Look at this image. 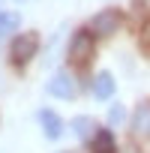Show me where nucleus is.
<instances>
[{
	"label": "nucleus",
	"instance_id": "nucleus-3",
	"mask_svg": "<svg viewBox=\"0 0 150 153\" xmlns=\"http://www.w3.org/2000/svg\"><path fill=\"white\" fill-rule=\"evenodd\" d=\"M117 27H120V12H114V9H105V12L93 15V21H90L93 36H111Z\"/></svg>",
	"mask_w": 150,
	"mask_h": 153
},
{
	"label": "nucleus",
	"instance_id": "nucleus-4",
	"mask_svg": "<svg viewBox=\"0 0 150 153\" xmlns=\"http://www.w3.org/2000/svg\"><path fill=\"white\" fill-rule=\"evenodd\" d=\"M48 93L57 96V99H72L75 96V81L69 78L66 72H60V75H54V78L48 81Z\"/></svg>",
	"mask_w": 150,
	"mask_h": 153
},
{
	"label": "nucleus",
	"instance_id": "nucleus-9",
	"mask_svg": "<svg viewBox=\"0 0 150 153\" xmlns=\"http://www.w3.org/2000/svg\"><path fill=\"white\" fill-rule=\"evenodd\" d=\"M135 132L138 135H144V132H150V102H144V105H138V111H135Z\"/></svg>",
	"mask_w": 150,
	"mask_h": 153
},
{
	"label": "nucleus",
	"instance_id": "nucleus-6",
	"mask_svg": "<svg viewBox=\"0 0 150 153\" xmlns=\"http://www.w3.org/2000/svg\"><path fill=\"white\" fill-rule=\"evenodd\" d=\"M39 123H42V129H45V135L54 141V138H60V132H63V123H60V117L54 114V111H39Z\"/></svg>",
	"mask_w": 150,
	"mask_h": 153
},
{
	"label": "nucleus",
	"instance_id": "nucleus-2",
	"mask_svg": "<svg viewBox=\"0 0 150 153\" xmlns=\"http://www.w3.org/2000/svg\"><path fill=\"white\" fill-rule=\"evenodd\" d=\"M36 36L33 33H24V36H15V42H12V51H9V57H12V63L15 66H24L33 54H36Z\"/></svg>",
	"mask_w": 150,
	"mask_h": 153
},
{
	"label": "nucleus",
	"instance_id": "nucleus-10",
	"mask_svg": "<svg viewBox=\"0 0 150 153\" xmlns=\"http://www.w3.org/2000/svg\"><path fill=\"white\" fill-rule=\"evenodd\" d=\"M18 21H21V18H18L15 12H0V36H9V33L18 27Z\"/></svg>",
	"mask_w": 150,
	"mask_h": 153
},
{
	"label": "nucleus",
	"instance_id": "nucleus-5",
	"mask_svg": "<svg viewBox=\"0 0 150 153\" xmlns=\"http://www.w3.org/2000/svg\"><path fill=\"white\" fill-rule=\"evenodd\" d=\"M111 93H114V75L111 72H99L93 78V96L96 99H111Z\"/></svg>",
	"mask_w": 150,
	"mask_h": 153
},
{
	"label": "nucleus",
	"instance_id": "nucleus-11",
	"mask_svg": "<svg viewBox=\"0 0 150 153\" xmlns=\"http://www.w3.org/2000/svg\"><path fill=\"white\" fill-rule=\"evenodd\" d=\"M123 120H126V108H123V105H114V108L108 111V123H111V126H120Z\"/></svg>",
	"mask_w": 150,
	"mask_h": 153
},
{
	"label": "nucleus",
	"instance_id": "nucleus-1",
	"mask_svg": "<svg viewBox=\"0 0 150 153\" xmlns=\"http://www.w3.org/2000/svg\"><path fill=\"white\" fill-rule=\"evenodd\" d=\"M93 57V33L90 30H78L69 42V60L72 63H87Z\"/></svg>",
	"mask_w": 150,
	"mask_h": 153
},
{
	"label": "nucleus",
	"instance_id": "nucleus-8",
	"mask_svg": "<svg viewBox=\"0 0 150 153\" xmlns=\"http://www.w3.org/2000/svg\"><path fill=\"white\" fill-rule=\"evenodd\" d=\"M72 132L78 135V138H84V141H93V135H96L99 129L93 126L90 117H78V120H72Z\"/></svg>",
	"mask_w": 150,
	"mask_h": 153
},
{
	"label": "nucleus",
	"instance_id": "nucleus-7",
	"mask_svg": "<svg viewBox=\"0 0 150 153\" xmlns=\"http://www.w3.org/2000/svg\"><path fill=\"white\" fill-rule=\"evenodd\" d=\"M90 144H93V153H114V147H117V141H114V135L108 129H99Z\"/></svg>",
	"mask_w": 150,
	"mask_h": 153
}]
</instances>
